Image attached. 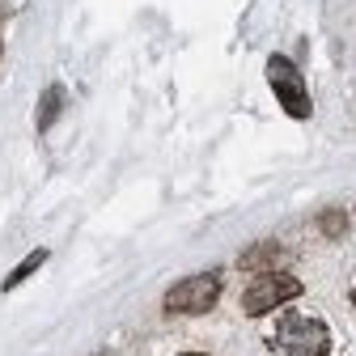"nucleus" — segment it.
<instances>
[{"instance_id":"7","label":"nucleus","mask_w":356,"mask_h":356,"mask_svg":"<svg viewBox=\"0 0 356 356\" xmlns=\"http://www.w3.org/2000/svg\"><path fill=\"white\" fill-rule=\"evenodd\" d=\"M276 250H280L276 242H259V246H250V250L242 254V267H246V272H254L259 263H272V254H276Z\"/></svg>"},{"instance_id":"6","label":"nucleus","mask_w":356,"mask_h":356,"mask_svg":"<svg viewBox=\"0 0 356 356\" xmlns=\"http://www.w3.org/2000/svg\"><path fill=\"white\" fill-rule=\"evenodd\" d=\"M42 263H47V250H30V254H26V259H22L17 267H13V272L5 276V293H13V289H17L22 280H30V276L38 272V267H42Z\"/></svg>"},{"instance_id":"4","label":"nucleus","mask_w":356,"mask_h":356,"mask_svg":"<svg viewBox=\"0 0 356 356\" xmlns=\"http://www.w3.org/2000/svg\"><path fill=\"white\" fill-rule=\"evenodd\" d=\"M280 348H284V356H327L331 335L318 318H284L280 323Z\"/></svg>"},{"instance_id":"5","label":"nucleus","mask_w":356,"mask_h":356,"mask_svg":"<svg viewBox=\"0 0 356 356\" xmlns=\"http://www.w3.org/2000/svg\"><path fill=\"white\" fill-rule=\"evenodd\" d=\"M60 106H64V89L60 85H47L42 89V102H38V131H51V123L60 119Z\"/></svg>"},{"instance_id":"1","label":"nucleus","mask_w":356,"mask_h":356,"mask_svg":"<svg viewBox=\"0 0 356 356\" xmlns=\"http://www.w3.org/2000/svg\"><path fill=\"white\" fill-rule=\"evenodd\" d=\"M220 297V272H200L165 293V314H208Z\"/></svg>"},{"instance_id":"10","label":"nucleus","mask_w":356,"mask_h":356,"mask_svg":"<svg viewBox=\"0 0 356 356\" xmlns=\"http://www.w3.org/2000/svg\"><path fill=\"white\" fill-rule=\"evenodd\" d=\"M352 301H356V293H352Z\"/></svg>"},{"instance_id":"2","label":"nucleus","mask_w":356,"mask_h":356,"mask_svg":"<svg viewBox=\"0 0 356 356\" xmlns=\"http://www.w3.org/2000/svg\"><path fill=\"white\" fill-rule=\"evenodd\" d=\"M293 297H301V280H297V276L267 272V276L250 280V289L242 293V309H246L250 318H259V314H272L276 305H284V301H293Z\"/></svg>"},{"instance_id":"8","label":"nucleus","mask_w":356,"mask_h":356,"mask_svg":"<svg viewBox=\"0 0 356 356\" xmlns=\"http://www.w3.org/2000/svg\"><path fill=\"white\" fill-rule=\"evenodd\" d=\"M323 234H331V238L343 234V212H323Z\"/></svg>"},{"instance_id":"3","label":"nucleus","mask_w":356,"mask_h":356,"mask_svg":"<svg viewBox=\"0 0 356 356\" xmlns=\"http://www.w3.org/2000/svg\"><path fill=\"white\" fill-rule=\"evenodd\" d=\"M267 81H272V89H276V98H280V106H284V115H293V119H309V94H305V81H301V72L284 60V56H272L267 60Z\"/></svg>"},{"instance_id":"9","label":"nucleus","mask_w":356,"mask_h":356,"mask_svg":"<svg viewBox=\"0 0 356 356\" xmlns=\"http://www.w3.org/2000/svg\"><path fill=\"white\" fill-rule=\"evenodd\" d=\"M187 356H204V352H187Z\"/></svg>"}]
</instances>
